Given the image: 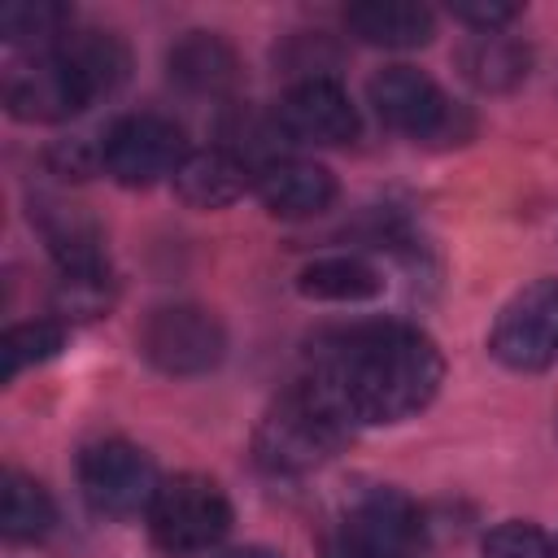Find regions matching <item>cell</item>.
I'll list each match as a JSON object with an SVG mask.
<instances>
[{
  "instance_id": "cell-5",
  "label": "cell",
  "mask_w": 558,
  "mask_h": 558,
  "mask_svg": "<svg viewBox=\"0 0 558 558\" xmlns=\"http://www.w3.org/2000/svg\"><path fill=\"white\" fill-rule=\"evenodd\" d=\"M140 353L153 371L187 379V375H205L222 362L227 331L201 305H161L140 327Z\"/></svg>"
},
{
  "instance_id": "cell-4",
  "label": "cell",
  "mask_w": 558,
  "mask_h": 558,
  "mask_svg": "<svg viewBox=\"0 0 558 558\" xmlns=\"http://www.w3.org/2000/svg\"><path fill=\"white\" fill-rule=\"evenodd\" d=\"M78 488L83 501L105 519H135L148 514L161 475L153 458L131 440H96L78 453Z\"/></svg>"
},
{
  "instance_id": "cell-3",
  "label": "cell",
  "mask_w": 558,
  "mask_h": 558,
  "mask_svg": "<svg viewBox=\"0 0 558 558\" xmlns=\"http://www.w3.org/2000/svg\"><path fill=\"white\" fill-rule=\"evenodd\" d=\"M231 532V501L218 480L183 471L161 480L148 506V536L166 558H196Z\"/></svg>"
},
{
  "instance_id": "cell-22",
  "label": "cell",
  "mask_w": 558,
  "mask_h": 558,
  "mask_svg": "<svg viewBox=\"0 0 558 558\" xmlns=\"http://www.w3.org/2000/svg\"><path fill=\"white\" fill-rule=\"evenodd\" d=\"M65 344V323L57 318H31V323H13L0 336V362H4V384H13L26 366H39L48 357H57Z\"/></svg>"
},
{
  "instance_id": "cell-18",
  "label": "cell",
  "mask_w": 558,
  "mask_h": 558,
  "mask_svg": "<svg viewBox=\"0 0 558 558\" xmlns=\"http://www.w3.org/2000/svg\"><path fill=\"white\" fill-rule=\"evenodd\" d=\"M349 532L384 545V549H397V554H410V545L418 541V510L410 506V497L392 493V488H375L357 501V510L349 514L344 523Z\"/></svg>"
},
{
  "instance_id": "cell-25",
  "label": "cell",
  "mask_w": 558,
  "mask_h": 558,
  "mask_svg": "<svg viewBox=\"0 0 558 558\" xmlns=\"http://www.w3.org/2000/svg\"><path fill=\"white\" fill-rule=\"evenodd\" d=\"M48 166H52V174H61V179H87L92 170H105V153H100L92 140L74 135V140H57V144L48 148Z\"/></svg>"
},
{
  "instance_id": "cell-14",
  "label": "cell",
  "mask_w": 558,
  "mask_h": 558,
  "mask_svg": "<svg viewBox=\"0 0 558 558\" xmlns=\"http://www.w3.org/2000/svg\"><path fill=\"white\" fill-rule=\"evenodd\" d=\"M344 26L371 48H423L436 35V13L414 0H357L344 9Z\"/></svg>"
},
{
  "instance_id": "cell-12",
  "label": "cell",
  "mask_w": 558,
  "mask_h": 558,
  "mask_svg": "<svg viewBox=\"0 0 558 558\" xmlns=\"http://www.w3.org/2000/svg\"><path fill=\"white\" fill-rule=\"evenodd\" d=\"M253 192L275 218H314L336 201V174L305 157H279L253 174Z\"/></svg>"
},
{
  "instance_id": "cell-15",
  "label": "cell",
  "mask_w": 558,
  "mask_h": 558,
  "mask_svg": "<svg viewBox=\"0 0 558 558\" xmlns=\"http://www.w3.org/2000/svg\"><path fill=\"white\" fill-rule=\"evenodd\" d=\"M52 52L70 65V74L78 78L87 100L113 96L131 70V52L113 31H70Z\"/></svg>"
},
{
  "instance_id": "cell-24",
  "label": "cell",
  "mask_w": 558,
  "mask_h": 558,
  "mask_svg": "<svg viewBox=\"0 0 558 558\" xmlns=\"http://www.w3.org/2000/svg\"><path fill=\"white\" fill-rule=\"evenodd\" d=\"M480 558H558L554 554V541L536 527V523H497L488 536H484V549Z\"/></svg>"
},
{
  "instance_id": "cell-7",
  "label": "cell",
  "mask_w": 558,
  "mask_h": 558,
  "mask_svg": "<svg viewBox=\"0 0 558 558\" xmlns=\"http://www.w3.org/2000/svg\"><path fill=\"white\" fill-rule=\"evenodd\" d=\"M488 353L510 371H545L558 357V279H536L501 305Z\"/></svg>"
},
{
  "instance_id": "cell-21",
  "label": "cell",
  "mask_w": 558,
  "mask_h": 558,
  "mask_svg": "<svg viewBox=\"0 0 558 558\" xmlns=\"http://www.w3.org/2000/svg\"><path fill=\"white\" fill-rule=\"evenodd\" d=\"M0 35H4V44L31 48V52H52L70 35V9L57 0H9L0 9Z\"/></svg>"
},
{
  "instance_id": "cell-8",
  "label": "cell",
  "mask_w": 558,
  "mask_h": 558,
  "mask_svg": "<svg viewBox=\"0 0 558 558\" xmlns=\"http://www.w3.org/2000/svg\"><path fill=\"white\" fill-rule=\"evenodd\" d=\"M366 96H371L379 122H388L392 131H401L410 140H449L453 135L458 109L436 87V78L414 70V65L375 70L371 83H366Z\"/></svg>"
},
{
  "instance_id": "cell-20",
  "label": "cell",
  "mask_w": 558,
  "mask_h": 558,
  "mask_svg": "<svg viewBox=\"0 0 558 558\" xmlns=\"http://www.w3.org/2000/svg\"><path fill=\"white\" fill-rule=\"evenodd\" d=\"M57 523V506L48 497V488L22 471H4L0 484V532L9 541H44Z\"/></svg>"
},
{
  "instance_id": "cell-17",
  "label": "cell",
  "mask_w": 558,
  "mask_h": 558,
  "mask_svg": "<svg viewBox=\"0 0 558 558\" xmlns=\"http://www.w3.org/2000/svg\"><path fill=\"white\" fill-rule=\"evenodd\" d=\"M527 48L501 31H480L458 48V65L471 87L480 92H510L527 74Z\"/></svg>"
},
{
  "instance_id": "cell-27",
  "label": "cell",
  "mask_w": 558,
  "mask_h": 558,
  "mask_svg": "<svg viewBox=\"0 0 558 558\" xmlns=\"http://www.w3.org/2000/svg\"><path fill=\"white\" fill-rule=\"evenodd\" d=\"M323 558H410V554H397V549H384L357 532H336V536H323Z\"/></svg>"
},
{
  "instance_id": "cell-1",
  "label": "cell",
  "mask_w": 558,
  "mask_h": 558,
  "mask_svg": "<svg viewBox=\"0 0 558 558\" xmlns=\"http://www.w3.org/2000/svg\"><path fill=\"white\" fill-rule=\"evenodd\" d=\"M445 379L436 340L410 323H362L310 349L305 384L349 423H405L432 405Z\"/></svg>"
},
{
  "instance_id": "cell-2",
  "label": "cell",
  "mask_w": 558,
  "mask_h": 558,
  "mask_svg": "<svg viewBox=\"0 0 558 558\" xmlns=\"http://www.w3.org/2000/svg\"><path fill=\"white\" fill-rule=\"evenodd\" d=\"M349 418L331 410L305 379L288 388L253 427V458L270 475H305L340 453L349 440Z\"/></svg>"
},
{
  "instance_id": "cell-29",
  "label": "cell",
  "mask_w": 558,
  "mask_h": 558,
  "mask_svg": "<svg viewBox=\"0 0 558 558\" xmlns=\"http://www.w3.org/2000/svg\"><path fill=\"white\" fill-rule=\"evenodd\" d=\"M554 554H558V545H554Z\"/></svg>"
},
{
  "instance_id": "cell-23",
  "label": "cell",
  "mask_w": 558,
  "mask_h": 558,
  "mask_svg": "<svg viewBox=\"0 0 558 558\" xmlns=\"http://www.w3.org/2000/svg\"><path fill=\"white\" fill-rule=\"evenodd\" d=\"M118 301V283L109 270H92V275H57V288H52V314L57 323H87V318H100L109 314Z\"/></svg>"
},
{
  "instance_id": "cell-6",
  "label": "cell",
  "mask_w": 558,
  "mask_h": 558,
  "mask_svg": "<svg viewBox=\"0 0 558 558\" xmlns=\"http://www.w3.org/2000/svg\"><path fill=\"white\" fill-rule=\"evenodd\" d=\"M100 153H105V174H113L122 187H148L166 174L174 179V170L192 148L179 122L161 113H126L105 131Z\"/></svg>"
},
{
  "instance_id": "cell-28",
  "label": "cell",
  "mask_w": 558,
  "mask_h": 558,
  "mask_svg": "<svg viewBox=\"0 0 558 558\" xmlns=\"http://www.w3.org/2000/svg\"><path fill=\"white\" fill-rule=\"evenodd\" d=\"M222 558H279V554L266 549V545H240V549H227Z\"/></svg>"
},
{
  "instance_id": "cell-19",
  "label": "cell",
  "mask_w": 558,
  "mask_h": 558,
  "mask_svg": "<svg viewBox=\"0 0 558 558\" xmlns=\"http://www.w3.org/2000/svg\"><path fill=\"white\" fill-rule=\"evenodd\" d=\"M296 292L310 301H371L384 292V275L362 257H318L296 275Z\"/></svg>"
},
{
  "instance_id": "cell-9",
  "label": "cell",
  "mask_w": 558,
  "mask_h": 558,
  "mask_svg": "<svg viewBox=\"0 0 558 558\" xmlns=\"http://www.w3.org/2000/svg\"><path fill=\"white\" fill-rule=\"evenodd\" d=\"M92 100L57 52H31L4 70V109L22 122H65Z\"/></svg>"
},
{
  "instance_id": "cell-26",
  "label": "cell",
  "mask_w": 558,
  "mask_h": 558,
  "mask_svg": "<svg viewBox=\"0 0 558 558\" xmlns=\"http://www.w3.org/2000/svg\"><path fill=\"white\" fill-rule=\"evenodd\" d=\"M449 13L475 31H501L519 17V4H497V0H458L449 4Z\"/></svg>"
},
{
  "instance_id": "cell-10",
  "label": "cell",
  "mask_w": 558,
  "mask_h": 558,
  "mask_svg": "<svg viewBox=\"0 0 558 558\" xmlns=\"http://www.w3.org/2000/svg\"><path fill=\"white\" fill-rule=\"evenodd\" d=\"M275 118L292 144H349L357 135V109L331 74L296 78L275 105Z\"/></svg>"
},
{
  "instance_id": "cell-13",
  "label": "cell",
  "mask_w": 558,
  "mask_h": 558,
  "mask_svg": "<svg viewBox=\"0 0 558 558\" xmlns=\"http://www.w3.org/2000/svg\"><path fill=\"white\" fill-rule=\"evenodd\" d=\"M170 183H174V196L183 205H192V209H227L253 187V166H244L222 144L192 148Z\"/></svg>"
},
{
  "instance_id": "cell-16",
  "label": "cell",
  "mask_w": 558,
  "mask_h": 558,
  "mask_svg": "<svg viewBox=\"0 0 558 558\" xmlns=\"http://www.w3.org/2000/svg\"><path fill=\"white\" fill-rule=\"evenodd\" d=\"M166 65H170V78L196 96H222L240 78V61L231 44L214 31H187L183 39H174L166 52Z\"/></svg>"
},
{
  "instance_id": "cell-11",
  "label": "cell",
  "mask_w": 558,
  "mask_h": 558,
  "mask_svg": "<svg viewBox=\"0 0 558 558\" xmlns=\"http://www.w3.org/2000/svg\"><path fill=\"white\" fill-rule=\"evenodd\" d=\"M31 222L39 227V235H44L48 253L57 257L61 275L109 270L105 231L83 205H70V201H57V196H31Z\"/></svg>"
}]
</instances>
